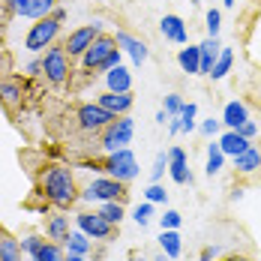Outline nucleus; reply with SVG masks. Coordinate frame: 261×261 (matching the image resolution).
Returning a JSON list of instances; mask_svg holds the SVG:
<instances>
[{"mask_svg": "<svg viewBox=\"0 0 261 261\" xmlns=\"http://www.w3.org/2000/svg\"><path fill=\"white\" fill-rule=\"evenodd\" d=\"M168 174L174 183H192V174H189V165H186V153L180 147H171L168 150Z\"/></svg>", "mask_w": 261, "mask_h": 261, "instance_id": "16", "label": "nucleus"}, {"mask_svg": "<svg viewBox=\"0 0 261 261\" xmlns=\"http://www.w3.org/2000/svg\"><path fill=\"white\" fill-rule=\"evenodd\" d=\"M159 222H162V228H180L183 216L177 210H165V216H159Z\"/></svg>", "mask_w": 261, "mask_h": 261, "instance_id": "36", "label": "nucleus"}, {"mask_svg": "<svg viewBox=\"0 0 261 261\" xmlns=\"http://www.w3.org/2000/svg\"><path fill=\"white\" fill-rule=\"evenodd\" d=\"M180 108H183V99L177 93H168L165 96V114L168 117H180Z\"/></svg>", "mask_w": 261, "mask_h": 261, "instance_id": "35", "label": "nucleus"}, {"mask_svg": "<svg viewBox=\"0 0 261 261\" xmlns=\"http://www.w3.org/2000/svg\"><path fill=\"white\" fill-rule=\"evenodd\" d=\"M99 33H102V24H84V27H79V30H72V33L63 39V48L69 54V60H81L84 51L93 45V39H96Z\"/></svg>", "mask_w": 261, "mask_h": 261, "instance_id": "10", "label": "nucleus"}, {"mask_svg": "<svg viewBox=\"0 0 261 261\" xmlns=\"http://www.w3.org/2000/svg\"><path fill=\"white\" fill-rule=\"evenodd\" d=\"M75 222L90 240H114V234H117V225H111L99 210H81Z\"/></svg>", "mask_w": 261, "mask_h": 261, "instance_id": "9", "label": "nucleus"}, {"mask_svg": "<svg viewBox=\"0 0 261 261\" xmlns=\"http://www.w3.org/2000/svg\"><path fill=\"white\" fill-rule=\"evenodd\" d=\"M231 159H234V168L240 171V174H252V171L261 168V150L255 147V144H249L243 153H237V156H231Z\"/></svg>", "mask_w": 261, "mask_h": 261, "instance_id": "21", "label": "nucleus"}, {"mask_svg": "<svg viewBox=\"0 0 261 261\" xmlns=\"http://www.w3.org/2000/svg\"><path fill=\"white\" fill-rule=\"evenodd\" d=\"M177 63H180L183 72L189 75H201V45H189L177 51Z\"/></svg>", "mask_w": 261, "mask_h": 261, "instance_id": "22", "label": "nucleus"}, {"mask_svg": "<svg viewBox=\"0 0 261 261\" xmlns=\"http://www.w3.org/2000/svg\"><path fill=\"white\" fill-rule=\"evenodd\" d=\"M102 84H105V90H111V93H132V72L120 63V66L105 72Z\"/></svg>", "mask_w": 261, "mask_h": 261, "instance_id": "14", "label": "nucleus"}, {"mask_svg": "<svg viewBox=\"0 0 261 261\" xmlns=\"http://www.w3.org/2000/svg\"><path fill=\"white\" fill-rule=\"evenodd\" d=\"M219 126H222V117H219V120H216V117H210V120H204L198 129L204 132V135H216V132H219Z\"/></svg>", "mask_w": 261, "mask_h": 261, "instance_id": "40", "label": "nucleus"}, {"mask_svg": "<svg viewBox=\"0 0 261 261\" xmlns=\"http://www.w3.org/2000/svg\"><path fill=\"white\" fill-rule=\"evenodd\" d=\"M246 120H249V108H246V102H240V99L225 102V108H222V126L237 129V126H243Z\"/></svg>", "mask_w": 261, "mask_h": 261, "instance_id": "18", "label": "nucleus"}, {"mask_svg": "<svg viewBox=\"0 0 261 261\" xmlns=\"http://www.w3.org/2000/svg\"><path fill=\"white\" fill-rule=\"evenodd\" d=\"M231 63H234V51H231V48H222L219 57H216V63H213L210 79H225V75L231 72Z\"/></svg>", "mask_w": 261, "mask_h": 261, "instance_id": "28", "label": "nucleus"}, {"mask_svg": "<svg viewBox=\"0 0 261 261\" xmlns=\"http://www.w3.org/2000/svg\"><path fill=\"white\" fill-rule=\"evenodd\" d=\"M192 3H198V0H192Z\"/></svg>", "mask_w": 261, "mask_h": 261, "instance_id": "50", "label": "nucleus"}, {"mask_svg": "<svg viewBox=\"0 0 261 261\" xmlns=\"http://www.w3.org/2000/svg\"><path fill=\"white\" fill-rule=\"evenodd\" d=\"M66 252H75V255H90V249H93V243H90V237L84 234V231H69V237H66Z\"/></svg>", "mask_w": 261, "mask_h": 261, "instance_id": "26", "label": "nucleus"}, {"mask_svg": "<svg viewBox=\"0 0 261 261\" xmlns=\"http://www.w3.org/2000/svg\"><path fill=\"white\" fill-rule=\"evenodd\" d=\"M225 261H252V258H246V255H231V258H225Z\"/></svg>", "mask_w": 261, "mask_h": 261, "instance_id": "47", "label": "nucleus"}, {"mask_svg": "<svg viewBox=\"0 0 261 261\" xmlns=\"http://www.w3.org/2000/svg\"><path fill=\"white\" fill-rule=\"evenodd\" d=\"M126 183L123 180H114V177H96L90 180L84 189H81V201H126Z\"/></svg>", "mask_w": 261, "mask_h": 261, "instance_id": "5", "label": "nucleus"}, {"mask_svg": "<svg viewBox=\"0 0 261 261\" xmlns=\"http://www.w3.org/2000/svg\"><path fill=\"white\" fill-rule=\"evenodd\" d=\"M39 246H42V237H39V234H30V237H24V240H21V249H24V252H30V255H33Z\"/></svg>", "mask_w": 261, "mask_h": 261, "instance_id": "38", "label": "nucleus"}, {"mask_svg": "<svg viewBox=\"0 0 261 261\" xmlns=\"http://www.w3.org/2000/svg\"><path fill=\"white\" fill-rule=\"evenodd\" d=\"M66 261H87V255H75V252H66Z\"/></svg>", "mask_w": 261, "mask_h": 261, "instance_id": "46", "label": "nucleus"}, {"mask_svg": "<svg viewBox=\"0 0 261 261\" xmlns=\"http://www.w3.org/2000/svg\"><path fill=\"white\" fill-rule=\"evenodd\" d=\"M6 3L15 18H33V21L51 15V9L57 6V0H6Z\"/></svg>", "mask_w": 261, "mask_h": 261, "instance_id": "12", "label": "nucleus"}, {"mask_svg": "<svg viewBox=\"0 0 261 261\" xmlns=\"http://www.w3.org/2000/svg\"><path fill=\"white\" fill-rule=\"evenodd\" d=\"M60 27L63 21H57L54 15H45V18H36V24H30L24 36V48L27 51H45L48 45H54V39L60 36Z\"/></svg>", "mask_w": 261, "mask_h": 261, "instance_id": "6", "label": "nucleus"}, {"mask_svg": "<svg viewBox=\"0 0 261 261\" xmlns=\"http://www.w3.org/2000/svg\"><path fill=\"white\" fill-rule=\"evenodd\" d=\"M24 72L30 75V79H33V75H42V57H36V60H30V63L24 66Z\"/></svg>", "mask_w": 261, "mask_h": 261, "instance_id": "41", "label": "nucleus"}, {"mask_svg": "<svg viewBox=\"0 0 261 261\" xmlns=\"http://www.w3.org/2000/svg\"><path fill=\"white\" fill-rule=\"evenodd\" d=\"M249 144H252V141H249V138H243L237 129H225L222 135H219V147H222V153H225V156H237V153H243Z\"/></svg>", "mask_w": 261, "mask_h": 261, "instance_id": "20", "label": "nucleus"}, {"mask_svg": "<svg viewBox=\"0 0 261 261\" xmlns=\"http://www.w3.org/2000/svg\"><path fill=\"white\" fill-rule=\"evenodd\" d=\"M159 246H162V252H165L168 258H180L183 243H180L177 228H162V234H159Z\"/></svg>", "mask_w": 261, "mask_h": 261, "instance_id": "25", "label": "nucleus"}, {"mask_svg": "<svg viewBox=\"0 0 261 261\" xmlns=\"http://www.w3.org/2000/svg\"><path fill=\"white\" fill-rule=\"evenodd\" d=\"M114 51H117L114 36L99 33V36L93 39V45H90V48L84 51V57H81V72H84L87 79H96V75H99V66L108 60V54H114Z\"/></svg>", "mask_w": 261, "mask_h": 261, "instance_id": "8", "label": "nucleus"}, {"mask_svg": "<svg viewBox=\"0 0 261 261\" xmlns=\"http://www.w3.org/2000/svg\"><path fill=\"white\" fill-rule=\"evenodd\" d=\"M222 162H225V153L219 147V141H210L207 144V174L213 177L216 171H222Z\"/></svg>", "mask_w": 261, "mask_h": 261, "instance_id": "29", "label": "nucleus"}, {"mask_svg": "<svg viewBox=\"0 0 261 261\" xmlns=\"http://www.w3.org/2000/svg\"><path fill=\"white\" fill-rule=\"evenodd\" d=\"M168 120H171V117L165 114V108H162V111H156V123H168Z\"/></svg>", "mask_w": 261, "mask_h": 261, "instance_id": "45", "label": "nucleus"}, {"mask_svg": "<svg viewBox=\"0 0 261 261\" xmlns=\"http://www.w3.org/2000/svg\"><path fill=\"white\" fill-rule=\"evenodd\" d=\"M99 213H102L105 219L111 222V225H120V219L126 216V210H123V201H102L99 204Z\"/></svg>", "mask_w": 261, "mask_h": 261, "instance_id": "30", "label": "nucleus"}, {"mask_svg": "<svg viewBox=\"0 0 261 261\" xmlns=\"http://www.w3.org/2000/svg\"><path fill=\"white\" fill-rule=\"evenodd\" d=\"M237 132H240L243 138H249V141H252V138L258 135V123H255V120H246L243 126H237Z\"/></svg>", "mask_w": 261, "mask_h": 261, "instance_id": "39", "label": "nucleus"}, {"mask_svg": "<svg viewBox=\"0 0 261 261\" xmlns=\"http://www.w3.org/2000/svg\"><path fill=\"white\" fill-rule=\"evenodd\" d=\"M42 75L51 87H63L69 75H72V66H69V54L63 45H48L42 54Z\"/></svg>", "mask_w": 261, "mask_h": 261, "instance_id": "3", "label": "nucleus"}, {"mask_svg": "<svg viewBox=\"0 0 261 261\" xmlns=\"http://www.w3.org/2000/svg\"><path fill=\"white\" fill-rule=\"evenodd\" d=\"M51 15L57 18V21H66V9H63V6H54V9H51Z\"/></svg>", "mask_w": 261, "mask_h": 261, "instance_id": "44", "label": "nucleus"}, {"mask_svg": "<svg viewBox=\"0 0 261 261\" xmlns=\"http://www.w3.org/2000/svg\"><path fill=\"white\" fill-rule=\"evenodd\" d=\"M132 135H135V120H132L129 114H120L117 120H111L99 132V147H102L105 153H114V150H120V147L129 144Z\"/></svg>", "mask_w": 261, "mask_h": 261, "instance_id": "4", "label": "nucleus"}, {"mask_svg": "<svg viewBox=\"0 0 261 261\" xmlns=\"http://www.w3.org/2000/svg\"><path fill=\"white\" fill-rule=\"evenodd\" d=\"M114 42H117V48H120V51L129 54L135 66H141V63L147 60V45H144L141 39H135L132 33H126V30H117V33H114Z\"/></svg>", "mask_w": 261, "mask_h": 261, "instance_id": "13", "label": "nucleus"}, {"mask_svg": "<svg viewBox=\"0 0 261 261\" xmlns=\"http://www.w3.org/2000/svg\"><path fill=\"white\" fill-rule=\"evenodd\" d=\"M219 51H222V45H219L216 36H207V39L201 42V75H210V72H213V63H216Z\"/></svg>", "mask_w": 261, "mask_h": 261, "instance_id": "24", "label": "nucleus"}, {"mask_svg": "<svg viewBox=\"0 0 261 261\" xmlns=\"http://www.w3.org/2000/svg\"><path fill=\"white\" fill-rule=\"evenodd\" d=\"M84 168H99V171H105V174L114 177V180L129 183V180H135V174H138V159H135V153H132L129 147H120V150L108 153L102 162H96V159H93V162H84Z\"/></svg>", "mask_w": 261, "mask_h": 261, "instance_id": "2", "label": "nucleus"}, {"mask_svg": "<svg viewBox=\"0 0 261 261\" xmlns=\"http://www.w3.org/2000/svg\"><path fill=\"white\" fill-rule=\"evenodd\" d=\"M216 255H219V246H204L201 249V261H213Z\"/></svg>", "mask_w": 261, "mask_h": 261, "instance_id": "42", "label": "nucleus"}, {"mask_svg": "<svg viewBox=\"0 0 261 261\" xmlns=\"http://www.w3.org/2000/svg\"><path fill=\"white\" fill-rule=\"evenodd\" d=\"M165 168H168V153H159L156 162H153V171H150V180L159 183V177L165 174Z\"/></svg>", "mask_w": 261, "mask_h": 261, "instance_id": "37", "label": "nucleus"}, {"mask_svg": "<svg viewBox=\"0 0 261 261\" xmlns=\"http://www.w3.org/2000/svg\"><path fill=\"white\" fill-rule=\"evenodd\" d=\"M159 30H162V36H165L168 42H174V45H186V39H189L186 24H183L180 15H165V18L159 21Z\"/></svg>", "mask_w": 261, "mask_h": 261, "instance_id": "17", "label": "nucleus"}, {"mask_svg": "<svg viewBox=\"0 0 261 261\" xmlns=\"http://www.w3.org/2000/svg\"><path fill=\"white\" fill-rule=\"evenodd\" d=\"M111 120H117V114H111V111L102 108L99 102H81L79 108H75V123H79L81 132L99 135Z\"/></svg>", "mask_w": 261, "mask_h": 261, "instance_id": "7", "label": "nucleus"}, {"mask_svg": "<svg viewBox=\"0 0 261 261\" xmlns=\"http://www.w3.org/2000/svg\"><path fill=\"white\" fill-rule=\"evenodd\" d=\"M45 237L63 246L66 237H69V216H66V213H51L48 222H45Z\"/></svg>", "mask_w": 261, "mask_h": 261, "instance_id": "19", "label": "nucleus"}, {"mask_svg": "<svg viewBox=\"0 0 261 261\" xmlns=\"http://www.w3.org/2000/svg\"><path fill=\"white\" fill-rule=\"evenodd\" d=\"M21 240L12 237L6 228H0V261H21Z\"/></svg>", "mask_w": 261, "mask_h": 261, "instance_id": "23", "label": "nucleus"}, {"mask_svg": "<svg viewBox=\"0 0 261 261\" xmlns=\"http://www.w3.org/2000/svg\"><path fill=\"white\" fill-rule=\"evenodd\" d=\"M132 216H135V222H138V225L144 228V225L150 222V216H153V204H150V201H144V204H138Z\"/></svg>", "mask_w": 261, "mask_h": 261, "instance_id": "34", "label": "nucleus"}, {"mask_svg": "<svg viewBox=\"0 0 261 261\" xmlns=\"http://www.w3.org/2000/svg\"><path fill=\"white\" fill-rule=\"evenodd\" d=\"M129 261H147V258H144V255H138V252H132V255H129Z\"/></svg>", "mask_w": 261, "mask_h": 261, "instance_id": "48", "label": "nucleus"}, {"mask_svg": "<svg viewBox=\"0 0 261 261\" xmlns=\"http://www.w3.org/2000/svg\"><path fill=\"white\" fill-rule=\"evenodd\" d=\"M27 96V81L18 75H3L0 79V105L6 111H15Z\"/></svg>", "mask_w": 261, "mask_h": 261, "instance_id": "11", "label": "nucleus"}, {"mask_svg": "<svg viewBox=\"0 0 261 261\" xmlns=\"http://www.w3.org/2000/svg\"><path fill=\"white\" fill-rule=\"evenodd\" d=\"M36 192L57 210L72 207L81 195L72 168L63 165V162H51V165H45V168L36 174Z\"/></svg>", "mask_w": 261, "mask_h": 261, "instance_id": "1", "label": "nucleus"}, {"mask_svg": "<svg viewBox=\"0 0 261 261\" xmlns=\"http://www.w3.org/2000/svg\"><path fill=\"white\" fill-rule=\"evenodd\" d=\"M33 261H66V252L60 249V243H54V240H42V246L30 255Z\"/></svg>", "mask_w": 261, "mask_h": 261, "instance_id": "27", "label": "nucleus"}, {"mask_svg": "<svg viewBox=\"0 0 261 261\" xmlns=\"http://www.w3.org/2000/svg\"><path fill=\"white\" fill-rule=\"evenodd\" d=\"M222 3H225V6H234L237 0H222Z\"/></svg>", "mask_w": 261, "mask_h": 261, "instance_id": "49", "label": "nucleus"}, {"mask_svg": "<svg viewBox=\"0 0 261 261\" xmlns=\"http://www.w3.org/2000/svg\"><path fill=\"white\" fill-rule=\"evenodd\" d=\"M204 24H207V33H210V36H219V27H222V12H219V9H207V15H204Z\"/></svg>", "mask_w": 261, "mask_h": 261, "instance_id": "32", "label": "nucleus"}, {"mask_svg": "<svg viewBox=\"0 0 261 261\" xmlns=\"http://www.w3.org/2000/svg\"><path fill=\"white\" fill-rule=\"evenodd\" d=\"M195 114H198V105L195 102H183V108H180V129L183 132L195 129Z\"/></svg>", "mask_w": 261, "mask_h": 261, "instance_id": "31", "label": "nucleus"}, {"mask_svg": "<svg viewBox=\"0 0 261 261\" xmlns=\"http://www.w3.org/2000/svg\"><path fill=\"white\" fill-rule=\"evenodd\" d=\"M144 198H147L150 204H165V201H168V192H165L159 183H150V186H147V192H144Z\"/></svg>", "mask_w": 261, "mask_h": 261, "instance_id": "33", "label": "nucleus"}, {"mask_svg": "<svg viewBox=\"0 0 261 261\" xmlns=\"http://www.w3.org/2000/svg\"><path fill=\"white\" fill-rule=\"evenodd\" d=\"M168 132H171V135L183 132V129H180V117H171V120H168Z\"/></svg>", "mask_w": 261, "mask_h": 261, "instance_id": "43", "label": "nucleus"}, {"mask_svg": "<svg viewBox=\"0 0 261 261\" xmlns=\"http://www.w3.org/2000/svg\"><path fill=\"white\" fill-rule=\"evenodd\" d=\"M96 102L102 105V108H108L111 114H129L132 111V102H135V96L132 93H111V90H102V96L96 99Z\"/></svg>", "mask_w": 261, "mask_h": 261, "instance_id": "15", "label": "nucleus"}]
</instances>
